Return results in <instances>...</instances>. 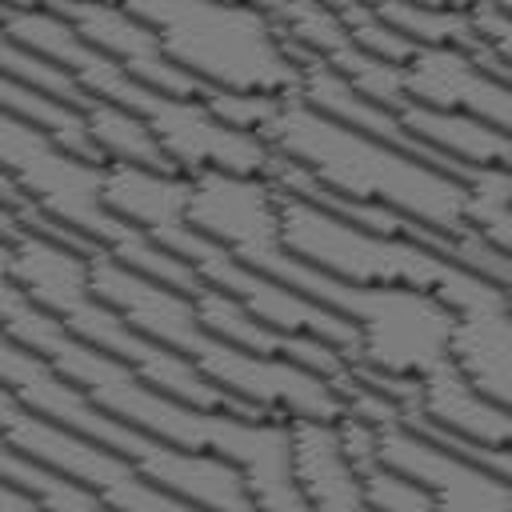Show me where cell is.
<instances>
[{
  "mask_svg": "<svg viewBox=\"0 0 512 512\" xmlns=\"http://www.w3.org/2000/svg\"><path fill=\"white\" fill-rule=\"evenodd\" d=\"M0 328H8L16 340L36 348L44 360H52L72 384H80L100 408L112 416L196 452L228 456L256 500V508H308L296 480H292V436L288 416H236V412H212L196 408L164 388H156L148 376H140L120 356L88 344L72 328H64L52 312H44L28 292L0 272Z\"/></svg>",
  "mask_w": 512,
  "mask_h": 512,
  "instance_id": "cell-1",
  "label": "cell"
},
{
  "mask_svg": "<svg viewBox=\"0 0 512 512\" xmlns=\"http://www.w3.org/2000/svg\"><path fill=\"white\" fill-rule=\"evenodd\" d=\"M260 136L272 144V152L296 160L340 196L388 204L448 236H460L468 228V188L460 176L380 136H368L300 96L280 100Z\"/></svg>",
  "mask_w": 512,
  "mask_h": 512,
  "instance_id": "cell-2",
  "label": "cell"
},
{
  "mask_svg": "<svg viewBox=\"0 0 512 512\" xmlns=\"http://www.w3.org/2000/svg\"><path fill=\"white\" fill-rule=\"evenodd\" d=\"M88 256L92 252H84L76 244L52 240L44 232H24V236L12 240L8 276L28 292V300H36L44 312H52L64 328H72L88 344L120 356L140 376H148L156 388H164V392H172V396H180V400H188L196 408H212V412L268 416L264 408L244 404L240 396H232L228 388L208 380L184 352L152 340L148 332L128 324L124 312H116L104 296H96Z\"/></svg>",
  "mask_w": 512,
  "mask_h": 512,
  "instance_id": "cell-3",
  "label": "cell"
},
{
  "mask_svg": "<svg viewBox=\"0 0 512 512\" xmlns=\"http://www.w3.org/2000/svg\"><path fill=\"white\" fill-rule=\"evenodd\" d=\"M0 380L36 412L52 416L56 424L112 448L128 464H136L152 484L172 492L184 504H204V508H224V512H244L256 508L244 472L216 452H196L168 444L108 408H100L80 384H72L52 360H44L36 348L16 340L8 328H0Z\"/></svg>",
  "mask_w": 512,
  "mask_h": 512,
  "instance_id": "cell-4",
  "label": "cell"
},
{
  "mask_svg": "<svg viewBox=\"0 0 512 512\" xmlns=\"http://www.w3.org/2000/svg\"><path fill=\"white\" fill-rule=\"evenodd\" d=\"M0 172L16 180V188L36 200L40 212H48L56 224L80 232L84 240H92L96 248L112 252L116 260H124L128 268L164 280L172 288L184 292H200L204 280L200 272L160 248L148 232H140L136 224H128L124 216H116L104 200V160H88L72 148H64L48 128L4 112L0 108Z\"/></svg>",
  "mask_w": 512,
  "mask_h": 512,
  "instance_id": "cell-5",
  "label": "cell"
},
{
  "mask_svg": "<svg viewBox=\"0 0 512 512\" xmlns=\"http://www.w3.org/2000/svg\"><path fill=\"white\" fill-rule=\"evenodd\" d=\"M148 20L164 52L204 88L300 96V60L264 4L252 0H120Z\"/></svg>",
  "mask_w": 512,
  "mask_h": 512,
  "instance_id": "cell-6",
  "label": "cell"
},
{
  "mask_svg": "<svg viewBox=\"0 0 512 512\" xmlns=\"http://www.w3.org/2000/svg\"><path fill=\"white\" fill-rule=\"evenodd\" d=\"M280 232L300 260L352 284H416L444 296L452 308L500 292V284L484 280L480 272H468L464 264L448 260L428 244L360 228L304 196L280 192Z\"/></svg>",
  "mask_w": 512,
  "mask_h": 512,
  "instance_id": "cell-7",
  "label": "cell"
},
{
  "mask_svg": "<svg viewBox=\"0 0 512 512\" xmlns=\"http://www.w3.org/2000/svg\"><path fill=\"white\" fill-rule=\"evenodd\" d=\"M316 300L356 320L360 328L356 364L396 372V376H428L452 360L456 308L428 288L352 284L324 272Z\"/></svg>",
  "mask_w": 512,
  "mask_h": 512,
  "instance_id": "cell-8",
  "label": "cell"
},
{
  "mask_svg": "<svg viewBox=\"0 0 512 512\" xmlns=\"http://www.w3.org/2000/svg\"><path fill=\"white\" fill-rule=\"evenodd\" d=\"M0 436L8 444H16L24 456L40 460L44 468L92 488L112 508H128V512L184 508V500H176L172 492L152 484L136 464H128L112 448H104V444H96V440H88L64 424H56L52 416L36 412L4 380H0Z\"/></svg>",
  "mask_w": 512,
  "mask_h": 512,
  "instance_id": "cell-9",
  "label": "cell"
},
{
  "mask_svg": "<svg viewBox=\"0 0 512 512\" xmlns=\"http://www.w3.org/2000/svg\"><path fill=\"white\" fill-rule=\"evenodd\" d=\"M128 108L148 120L160 148L184 176L204 172V168L268 176V164L276 156L272 144L252 128H236V124L220 120L204 104V96H172V92L148 88L140 80Z\"/></svg>",
  "mask_w": 512,
  "mask_h": 512,
  "instance_id": "cell-10",
  "label": "cell"
},
{
  "mask_svg": "<svg viewBox=\"0 0 512 512\" xmlns=\"http://www.w3.org/2000/svg\"><path fill=\"white\" fill-rule=\"evenodd\" d=\"M376 452L384 464L424 484L436 508H480V512L512 508L508 480H500L472 456L456 452L452 444H440L436 436L412 428L408 420L376 424Z\"/></svg>",
  "mask_w": 512,
  "mask_h": 512,
  "instance_id": "cell-11",
  "label": "cell"
},
{
  "mask_svg": "<svg viewBox=\"0 0 512 512\" xmlns=\"http://www.w3.org/2000/svg\"><path fill=\"white\" fill-rule=\"evenodd\" d=\"M48 8H56L64 20H72L80 28V36H88L96 48H104L124 72H132L148 88H160L172 96H204L208 92L196 76H188L164 52L156 28L148 20H140L136 12H128L120 0H48Z\"/></svg>",
  "mask_w": 512,
  "mask_h": 512,
  "instance_id": "cell-12",
  "label": "cell"
},
{
  "mask_svg": "<svg viewBox=\"0 0 512 512\" xmlns=\"http://www.w3.org/2000/svg\"><path fill=\"white\" fill-rule=\"evenodd\" d=\"M404 92L416 104L472 112L504 132H512V84L488 72L468 48L420 44L404 64Z\"/></svg>",
  "mask_w": 512,
  "mask_h": 512,
  "instance_id": "cell-13",
  "label": "cell"
},
{
  "mask_svg": "<svg viewBox=\"0 0 512 512\" xmlns=\"http://www.w3.org/2000/svg\"><path fill=\"white\" fill-rule=\"evenodd\" d=\"M196 308H200V320L216 336H224V340H232V344H240L248 352L276 356V360H296V364H304V368H312V372H320V376H328L336 384H344L352 376V360L336 344H328L320 336H308V332H292V328L268 324L256 312H248L236 296H228L224 288L204 284L196 292Z\"/></svg>",
  "mask_w": 512,
  "mask_h": 512,
  "instance_id": "cell-14",
  "label": "cell"
},
{
  "mask_svg": "<svg viewBox=\"0 0 512 512\" xmlns=\"http://www.w3.org/2000/svg\"><path fill=\"white\" fill-rule=\"evenodd\" d=\"M452 364L484 396L512 408V304L504 288L456 308Z\"/></svg>",
  "mask_w": 512,
  "mask_h": 512,
  "instance_id": "cell-15",
  "label": "cell"
},
{
  "mask_svg": "<svg viewBox=\"0 0 512 512\" xmlns=\"http://www.w3.org/2000/svg\"><path fill=\"white\" fill-rule=\"evenodd\" d=\"M292 480L308 508H368L356 464L344 452L340 424L324 416H288Z\"/></svg>",
  "mask_w": 512,
  "mask_h": 512,
  "instance_id": "cell-16",
  "label": "cell"
},
{
  "mask_svg": "<svg viewBox=\"0 0 512 512\" xmlns=\"http://www.w3.org/2000/svg\"><path fill=\"white\" fill-rule=\"evenodd\" d=\"M412 412L428 416L456 440L512 448V408L484 396L452 360L440 364L436 372L420 376V408H412Z\"/></svg>",
  "mask_w": 512,
  "mask_h": 512,
  "instance_id": "cell-17",
  "label": "cell"
},
{
  "mask_svg": "<svg viewBox=\"0 0 512 512\" xmlns=\"http://www.w3.org/2000/svg\"><path fill=\"white\" fill-rule=\"evenodd\" d=\"M400 116L440 156H452V160L476 164V168H512V132L496 128L472 112H452V108L404 100Z\"/></svg>",
  "mask_w": 512,
  "mask_h": 512,
  "instance_id": "cell-18",
  "label": "cell"
},
{
  "mask_svg": "<svg viewBox=\"0 0 512 512\" xmlns=\"http://www.w3.org/2000/svg\"><path fill=\"white\" fill-rule=\"evenodd\" d=\"M84 112V124H88V136L96 144V152L104 160H124V164H144V168H160V172H180L168 152L160 148L156 132L148 128V120L116 100H104V96H88L80 104Z\"/></svg>",
  "mask_w": 512,
  "mask_h": 512,
  "instance_id": "cell-19",
  "label": "cell"
},
{
  "mask_svg": "<svg viewBox=\"0 0 512 512\" xmlns=\"http://www.w3.org/2000/svg\"><path fill=\"white\" fill-rule=\"evenodd\" d=\"M0 108L4 112H16V116H24V120H32L40 128H48L64 148H72V152H80L88 160H104L96 152V144L88 136V124H84V112L76 104L56 100V96H48V92H40V88H32V84L0 72Z\"/></svg>",
  "mask_w": 512,
  "mask_h": 512,
  "instance_id": "cell-20",
  "label": "cell"
},
{
  "mask_svg": "<svg viewBox=\"0 0 512 512\" xmlns=\"http://www.w3.org/2000/svg\"><path fill=\"white\" fill-rule=\"evenodd\" d=\"M0 480L16 484L20 492H28V496H32L36 504H44V508L84 512V508H100V504H104L92 488H84V484L60 476V472H52V468H44L40 460L24 456V452H20L16 444H8L4 436H0Z\"/></svg>",
  "mask_w": 512,
  "mask_h": 512,
  "instance_id": "cell-21",
  "label": "cell"
},
{
  "mask_svg": "<svg viewBox=\"0 0 512 512\" xmlns=\"http://www.w3.org/2000/svg\"><path fill=\"white\" fill-rule=\"evenodd\" d=\"M372 8L380 12L384 24H392L416 44H456V48L476 44V24L472 12L464 8H432L416 0H372Z\"/></svg>",
  "mask_w": 512,
  "mask_h": 512,
  "instance_id": "cell-22",
  "label": "cell"
},
{
  "mask_svg": "<svg viewBox=\"0 0 512 512\" xmlns=\"http://www.w3.org/2000/svg\"><path fill=\"white\" fill-rule=\"evenodd\" d=\"M360 484H364V504L368 508H384V512H428V508H436V500L428 496L424 484H416L412 476H404L400 468H392L384 460L364 468Z\"/></svg>",
  "mask_w": 512,
  "mask_h": 512,
  "instance_id": "cell-23",
  "label": "cell"
},
{
  "mask_svg": "<svg viewBox=\"0 0 512 512\" xmlns=\"http://www.w3.org/2000/svg\"><path fill=\"white\" fill-rule=\"evenodd\" d=\"M204 104L220 116V120H228V124H236V128H252V132H260L264 128V120L276 112V104H280V96H260V92H228V88H208L204 92Z\"/></svg>",
  "mask_w": 512,
  "mask_h": 512,
  "instance_id": "cell-24",
  "label": "cell"
},
{
  "mask_svg": "<svg viewBox=\"0 0 512 512\" xmlns=\"http://www.w3.org/2000/svg\"><path fill=\"white\" fill-rule=\"evenodd\" d=\"M416 4H432V8H464V12H468V8H476L480 0H416Z\"/></svg>",
  "mask_w": 512,
  "mask_h": 512,
  "instance_id": "cell-25",
  "label": "cell"
},
{
  "mask_svg": "<svg viewBox=\"0 0 512 512\" xmlns=\"http://www.w3.org/2000/svg\"><path fill=\"white\" fill-rule=\"evenodd\" d=\"M8 8H48V0H0Z\"/></svg>",
  "mask_w": 512,
  "mask_h": 512,
  "instance_id": "cell-26",
  "label": "cell"
},
{
  "mask_svg": "<svg viewBox=\"0 0 512 512\" xmlns=\"http://www.w3.org/2000/svg\"><path fill=\"white\" fill-rule=\"evenodd\" d=\"M8 252H12V244L0 240V272H8Z\"/></svg>",
  "mask_w": 512,
  "mask_h": 512,
  "instance_id": "cell-27",
  "label": "cell"
},
{
  "mask_svg": "<svg viewBox=\"0 0 512 512\" xmlns=\"http://www.w3.org/2000/svg\"><path fill=\"white\" fill-rule=\"evenodd\" d=\"M492 4H496V8H504V12L512 16V0H492Z\"/></svg>",
  "mask_w": 512,
  "mask_h": 512,
  "instance_id": "cell-28",
  "label": "cell"
},
{
  "mask_svg": "<svg viewBox=\"0 0 512 512\" xmlns=\"http://www.w3.org/2000/svg\"><path fill=\"white\" fill-rule=\"evenodd\" d=\"M328 4H332V8H340V4H348V0H328ZM368 4H372V0H368Z\"/></svg>",
  "mask_w": 512,
  "mask_h": 512,
  "instance_id": "cell-29",
  "label": "cell"
},
{
  "mask_svg": "<svg viewBox=\"0 0 512 512\" xmlns=\"http://www.w3.org/2000/svg\"><path fill=\"white\" fill-rule=\"evenodd\" d=\"M504 292H508V304H512V284H508V288H504Z\"/></svg>",
  "mask_w": 512,
  "mask_h": 512,
  "instance_id": "cell-30",
  "label": "cell"
}]
</instances>
